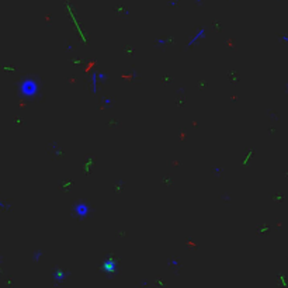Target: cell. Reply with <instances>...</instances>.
I'll return each mask as SVG.
<instances>
[{
	"mask_svg": "<svg viewBox=\"0 0 288 288\" xmlns=\"http://www.w3.org/2000/svg\"><path fill=\"white\" fill-rule=\"evenodd\" d=\"M0 208H1V209H10V205L0 200Z\"/></svg>",
	"mask_w": 288,
	"mask_h": 288,
	"instance_id": "cell-5",
	"label": "cell"
},
{
	"mask_svg": "<svg viewBox=\"0 0 288 288\" xmlns=\"http://www.w3.org/2000/svg\"><path fill=\"white\" fill-rule=\"evenodd\" d=\"M91 208L87 203H83V201H79L73 205V214L77 217V218H86L89 214H90Z\"/></svg>",
	"mask_w": 288,
	"mask_h": 288,
	"instance_id": "cell-2",
	"label": "cell"
},
{
	"mask_svg": "<svg viewBox=\"0 0 288 288\" xmlns=\"http://www.w3.org/2000/svg\"><path fill=\"white\" fill-rule=\"evenodd\" d=\"M18 93L21 97H24L27 100H33L39 93V85L34 77H25L18 85Z\"/></svg>",
	"mask_w": 288,
	"mask_h": 288,
	"instance_id": "cell-1",
	"label": "cell"
},
{
	"mask_svg": "<svg viewBox=\"0 0 288 288\" xmlns=\"http://www.w3.org/2000/svg\"><path fill=\"white\" fill-rule=\"evenodd\" d=\"M107 80V76H105V73H103V72H94L93 75H91V93L93 94H97L99 93V86L101 82H105Z\"/></svg>",
	"mask_w": 288,
	"mask_h": 288,
	"instance_id": "cell-3",
	"label": "cell"
},
{
	"mask_svg": "<svg viewBox=\"0 0 288 288\" xmlns=\"http://www.w3.org/2000/svg\"><path fill=\"white\" fill-rule=\"evenodd\" d=\"M205 37H207V34H205V30L204 28H201V30H198L197 33H195V35L190 39V42H188V45L187 47H193V45H195V44H198L200 41H203V39H205Z\"/></svg>",
	"mask_w": 288,
	"mask_h": 288,
	"instance_id": "cell-4",
	"label": "cell"
}]
</instances>
